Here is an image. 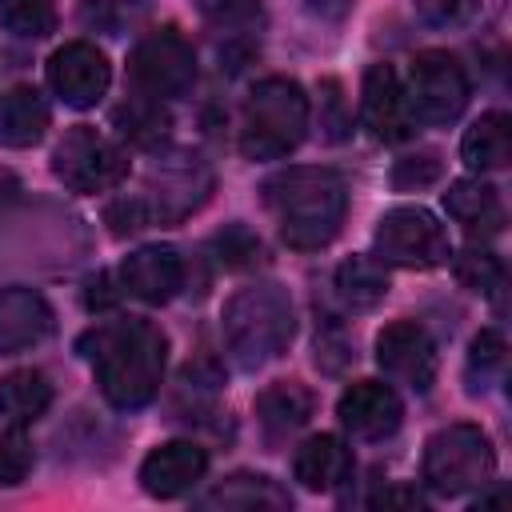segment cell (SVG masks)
Segmentation results:
<instances>
[{
    "label": "cell",
    "mask_w": 512,
    "mask_h": 512,
    "mask_svg": "<svg viewBox=\"0 0 512 512\" xmlns=\"http://www.w3.org/2000/svg\"><path fill=\"white\" fill-rule=\"evenodd\" d=\"M504 336L484 328L476 340H472V352H468V376H472V388H484L500 368H504Z\"/></svg>",
    "instance_id": "cell-28"
},
{
    "label": "cell",
    "mask_w": 512,
    "mask_h": 512,
    "mask_svg": "<svg viewBox=\"0 0 512 512\" xmlns=\"http://www.w3.org/2000/svg\"><path fill=\"white\" fill-rule=\"evenodd\" d=\"M308 132V96L288 76L260 80L240 116V152L248 160H280Z\"/></svg>",
    "instance_id": "cell-4"
},
{
    "label": "cell",
    "mask_w": 512,
    "mask_h": 512,
    "mask_svg": "<svg viewBox=\"0 0 512 512\" xmlns=\"http://www.w3.org/2000/svg\"><path fill=\"white\" fill-rule=\"evenodd\" d=\"M288 504H292V496L272 476H260V472H236L200 496V508H240V512L288 508Z\"/></svg>",
    "instance_id": "cell-19"
},
{
    "label": "cell",
    "mask_w": 512,
    "mask_h": 512,
    "mask_svg": "<svg viewBox=\"0 0 512 512\" xmlns=\"http://www.w3.org/2000/svg\"><path fill=\"white\" fill-rule=\"evenodd\" d=\"M128 80L148 100L184 96L196 80V52L176 28L148 32L128 56Z\"/></svg>",
    "instance_id": "cell-7"
},
{
    "label": "cell",
    "mask_w": 512,
    "mask_h": 512,
    "mask_svg": "<svg viewBox=\"0 0 512 512\" xmlns=\"http://www.w3.org/2000/svg\"><path fill=\"white\" fill-rule=\"evenodd\" d=\"M440 172H444V164H440L436 152H412V156L396 160V168H392V184H396L400 192H408V188H428V184L440 180Z\"/></svg>",
    "instance_id": "cell-31"
},
{
    "label": "cell",
    "mask_w": 512,
    "mask_h": 512,
    "mask_svg": "<svg viewBox=\"0 0 512 512\" xmlns=\"http://www.w3.org/2000/svg\"><path fill=\"white\" fill-rule=\"evenodd\" d=\"M52 404V384L44 372L36 368H16L8 376H0V416L8 424H32L48 412Z\"/></svg>",
    "instance_id": "cell-23"
},
{
    "label": "cell",
    "mask_w": 512,
    "mask_h": 512,
    "mask_svg": "<svg viewBox=\"0 0 512 512\" xmlns=\"http://www.w3.org/2000/svg\"><path fill=\"white\" fill-rule=\"evenodd\" d=\"M112 120H116L120 136H128V140L140 144V148H156V144H164L168 124H172L168 112L160 108V100H148V96H136V100L120 104V108L112 112Z\"/></svg>",
    "instance_id": "cell-25"
},
{
    "label": "cell",
    "mask_w": 512,
    "mask_h": 512,
    "mask_svg": "<svg viewBox=\"0 0 512 512\" xmlns=\"http://www.w3.org/2000/svg\"><path fill=\"white\" fill-rule=\"evenodd\" d=\"M372 252L380 264H396V268H436L452 256V244H448L444 224L428 208L400 204L380 216Z\"/></svg>",
    "instance_id": "cell-6"
},
{
    "label": "cell",
    "mask_w": 512,
    "mask_h": 512,
    "mask_svg": "<svg viewBox=\"0 0 512 512\" xmlns=\"http://www.w3.org/2000/svg\"><path fill=\"white\" fill-rule=\"evenodd\" d=\"M496 476V452L476 424H448L424 444V484L436 496H464L488 488Z\"/></svg>",
    "instance_id": "cell-5"
},
{
    "label": "cell",
    "mask_w": 512,
    "mask_h": 512,
    "mask_svg": "<svg viewBox=\"0 0 512 512\" xmlns=\"http://www.w3.org/2000/svg\"><path fill=\"white\" fill-rule=\"evenodd\" d=\"M208 472V452L192 440H168L156 444L140 464V488L156 500H172L188 492Z\"/></svg>",
    "instance_id": "cell-14"
},
{
    "label": "cell",
    "mask_w": 512,
    "mask_h": 512,
    "mask_svg": "<svg viewBox=\"0 0 512 512\" xmlns=\"http://www.w3.org/2000/svg\"><path fill=\"white\" fill-rule=\"evenodd\" d=\"M480 0H412L416 16L432 28H460L464 20H472Z\"/></svg>",
    "instance_id": "cell-32"
},
{
    "label": "cell",
    "mask_w": 512,
    "mask_h": 512,
    "mask_svg": "<svg viewBox=\"0 0 512 512\" xmlns=\"http://www.w3.org/2000/svg\"><path fill=\"white\" fill-rule=\"evenodd\" d=\"M292 300L276 284L240 288L224 304V340L240 368H260L292 344Z\"/></svg>",
    "instance_id": "cell-3"
},
{
    "label": "cell",
    "mask_w": 512,
    "mask_h": 512,
    "mask_svg": "<svg viewBox=\"0 0 512 512\" xmlns=\"http://www.w3.org/2000/svg\"><path fill=\"white\" fill-rule=\"evenodd\" d=\"M408 108L424 124H452L468 108V76L452 52H420L408 72Z\"/></svg>",
    "instance_id": "cell-9"
},
{
    "label": "cell",
    "mask_w": 512,
    "mask_h": 512,
    "mask_svg": "<svg viewBox=\"0 0 512 512\" xmlns=\"http://www.w3.org/2000/svg\"><path fill=\"white\" fill-rule=\"evenodd\" d=\"M120 284H124L128 296H136L144 304H164L184 284V256L176 248H168V244L136 248L120 264Z\"/></svg>",
    "instance_id": "cell-15"
},
{
    "label": "cell",
    "mask_w": 512,
    "mask_h": 512,
    "mask_svg": "<svg viewBox=\"0 0 512 512\" xmlns=\"http://www.w3.org/2000/svg\"><path fill=\"white\" fill-rule=\"evenodd\" d=\"M52 172L72 192H108L128 176V156L104 132L76 124L52 152Z\"/></svg>",
    "instance_id": "cell-8"
},
{
    "label": "cell",
    "mask_w": 512,
    "mask_h": 512,
    "mask_svg": "<svg viewBox=\"0 0 512 512\" xmlns=\"http://www.w3.org/2000/svg\"><path fill=\"white\" fill-rule=\"evenodd\" d=\"M360 120L380 144H400L412 136L416 116L408 108L404 84L392 64H368L360 84Z\"/></svg>",
    "instance_id": "cell-12"
},
{
    "label": "cell",
    "mask_w": 512,
    "mask_h": 512,
    "mask_svg": "<svg viewBox=\"0 0 512 512\" xmlns=\"http://www.w3.org/2000/svg\"><path fill=\"white\" fill-rule=\"evenodd\" d=\"M336 292L348 308H376L388 296V272L376 256H352L336 268Z\"/></svg>",
    "instance_id": "cell-24"
},
{
    "label": "cell",
    "mask_w": 512,
    "mask_h": 512,
    "mask_svg": "<svg viewBox=\"0 0 512 512\" xmlns=\"http://www.w3.org/2000/svg\"><path fill=\"white\" fill-rule=\"evenodd\" d=\"M264 204L280 224V240L312 252L340 232L348 188L332 168H284L264 184Z\"/></svg>",
    "instance_id": "cell-2"
},
{
    "label": "cell",
    "mask_w": 512,
    "mask_h": 512,
    "mask_svg": "<svg viewBox=\"0 0 512 512\" xmlns=\"http://www.w3.org/2000/svg\"><path fill=\"white\" fill-rule=\"evenodd\" d=\"M212 248H216V260L224 268H244V264H252L260 256V240L244 224H228L224 232H216Z\"/></svg>",
    "instance_id": "cell-30"
},
{
    "label": "cell",
    "mask_w": 512,
    "mask_h": 512,
    "mask_svg": "<svg viewBox=\"0 0 512 512\" xmlns=\"http://www.w3.org/2000/svg\"><path fill=\"white\" fill-rule=\"evenodd\" d=\"M292 476L312 492H332L352 476V452L332 432L308 436L292 456Z\"/></svg>",
    "instance_id": "cell-18"
},
{
    "label": "cell",
    "mask_w": 512,
    "mask_h": 512,
    "mask_svg": "<svg viewBox=\"0 0 512 512\" xmlns=\"http://www.w3.org/2000/svg\"><path fill=\"white\" fill-rule=\"evenodd\" d=\"M0 24L24 40H44L56 28V0H0Z\"/></svg>",
    "instance_id": "cell-26"
},
{
    "label": "cell",
    "mask_w": 512,
    "mask_h": 512,
    "mask_svg": "<svg viewBox=\"0 0 512 512\" xmlns=\"http://www.w3.org/2000/svg\"><path fill=\"white\" fill-rule=\"evenodd\" d=\"M32 472V444L20 432V424H12L8 432H0V484H20Z\"/></svg>",
    "instance_id": "cell-29"
},
{
    "label": "cell",
    "mask_w": 512,
    "mask_h": 512,
    "mask_svg": "<svg viewBox=\"0 0 512 512\" xmlns=\"http://www.w3.org/2000/svg\"><path fill=\"white\" fill-rule=\"evenodd\" d=\"M312 404L316 400L300 380H276L256 396V420L264 424L268 436H288L308 424Z\"/></svg>",
    "instance_id": "cell-20"
},
{
    "label": "cell",
    "mask_w": 512,
    "mask_h": 512,
    "mask_svg": "<svg viewBox=\"0 0 512 512\" xmlns=\"http://www.w3.org/2000/svg\"><path fill=\"white\" fill-rule=\"evenodd\" d=\"M372 504L376 508H424V496L416 488H408V484H396V488L372 496Z\"/></svg>",
    "instance_id": "cell-34"
},
{
    "label": "cell",
    "mask_w": 512,
    "mask_h": 512,
    "mask_svg": "<svg viewBox=\"0 0 512 512\" xmlns=\"http://www.w3.org/2000/svg\"><path fill=\"white\" fill-rule=\"evenodd\" d=\"M452 268H456V280H460L468 292H480V296H496L500 284H504V264H500V256L488 252V248H476V244L464 248Z\"/></svg>",
    "instance_id": "cell-27"
},
{
    "label": "cell",
    "mask_w": 512,
    "mask_h": 512,
    "mask_svg": "<svg viewBox=\"0 0 512 512\" xmlns=\"http://www.w3.org/2000/svg\"><path fill=\"white\" fill-rule=\"evenodd\" d=\"M104 220L112 224V236H128V232H140L144 224H152V212H148L144 200L132 196V200H116V204H108Z\"/></svg>",
    "instance_id": "cell-33"
},
{
    "label": "cell",
    "mask_w": 512,
    "mask_h": 512,
    "mask_svg": "<svg viewBox=\"0 0 512 512\" xmlns=\"http://www.w3.org/2000/svg\"><path fill=\"white\" fill-rule=\"evenodd\" d=\"M460 156L476 172H496L512 160V120L504 112H484L460 140Z\"/></svg>",
    "instance_id": "cell-22"
},
{
    "label": "cell",
    "mask_w": 512,
    "mask_h": 512,
    "mask_svg": "<svg viewBox=\"0 0 512 512\" xmlns=\"http://www.w3.org/2000/svg\"><path fill=\"white\" fill-rule=\"evenodd\" d=\"M16 192H20V180L12 172H0V204H12Z\"/></svg>",
    "instance_id": "cell-36"
},
{
    "label": "cell",
    "mask_w": 512,
    "mask_h": 512,
    "mask_svg": "<svg viewBox=\"0 0 512 512\" xmlns=\"http://www.w3.org/2000/svg\"><path fill=\"white\" fill-rule=\"evenodd\" d=\"M52 332V308L36 288H0V356L28 352Z\"/></svg>",
    "instance_id": "cell-16"
},
{
    "label": "cell",
    "mask_w": 512,
    "mask_h": 512,
    "mask_svg": "<svg viewBox=\"0 0 512 512\" xmlns=\"http://www.w3.org/2000/svg\"><path fill=\"white\" fill-rule=\"evenodd\" d=\"M444 208L448 216L468 232V236H496L504 228V204H500V192L480 180V176H464V180H452L448 192H444Z\"/></svg>",
    "instance_id": "cell-17"
},
{
    "label": "cell",
    "mask_w": 512,
    "mask_h": 512,
    "mask_svg": "<svg viewBox=\"0 0 512 512\" xmlns=\"http://www.w3.org/2000/svg\"><path fill=\"white\" fill-rule=\"evenodd\" d=\"M96 384L112 408H144L160 392L168 336L152 320H116L96 332Z\"/></svg>",
    "instance_id": "cell-1"
},
{
    "label": "cell",
    "mask_w": 512,
    "mask_h": 512,
    "mask_svg": "<svg viewBox=\"0 0 512 512\" xmlns=\"http://www.w3.org/2000/svg\"><path fill=\"white\" fill-rule=\"evenodd\" d=\"M48 128V104L36 88L20 84L0 100V144L4 148H28Z\"/></svg>",
    "instance_id": "cell-21"
},
{
    "label": "cell",
    "mask_w": 512,
    "mask_h": 512,
    "mask_svg": "<svg viewBox=\"0 0 512 512\" xmlns=\"http://www.w3.org/2000/svg\"><path fill=\"white\" fill-rule=\"evenodd\" d=\"M116 296H120V292H112V276H108V272H100V276L88 280V296H84L88 308H112Z\"/></svg>",
    "instance_id": "cell-35"
},
{
    "label": "cell",
    "mask_w": 512,
    "mask_h": 512,
    "mask_svg": "<svg viewBox=\"0 0 512 512\" xmlns=\"http://www.w3.org/2000/svg\"><path fill=\"white\" fill-rule=\"evenodd\" d=\"M336 416H340V424L356 440H384V436H392L400 428L404 404H400L392 384H384V380H356V384L344 388V396L336 404Z\"/></svg>",
    "instance_id": "cell-13"
},
{
    "label": "cell",
    "mask_w": 512,
    "mask_h": 512,
    "mask_svg": "<svg viewBox=\"0 0 512 512\" xmlns=\"http://www.w3.org/2000/svg\"><path fill=\"white\" fill-rule=\"evenodd\" d=\"M376 364L384 368V376L408 384L412 392H428L436 380V344L428 336L424 324L416 320H392L380 328L376 336Z\"/></svg>",
    "instance_id": "cell-10"
},
{
    "label": "cell",
    "mask_w": 512,
    "mask_h": 512,
    "mask_svg": "<svg viewBox=\"0 0 512 512\" xmlns=\"http://www.w3.org/2000/svg\"><path fill=\"white\" fill-rule=\"evenodd\" d=\"M48 84H52V92L68 108H92L108 92V84H112V64H108V56L96 44L72 40V44H64V48L52 52V60H48Z\"/></svg>",
    "instance_id": "cell-11"
}]
</instances>
